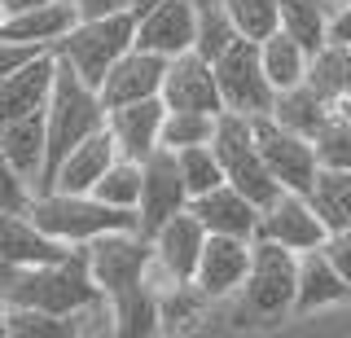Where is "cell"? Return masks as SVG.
Returning <instances> with one entry per match:
<instances>
[{
    "mask_svg": "<svg viewBox=\"0 0 351 338\" xmlns=\"http://www.w3.org/2000/svg\"><path fill=\"white\" fill-rule=\"evenodd\" d=\"M75 23H80V9H75V0H49V5H36V9H22V14H9V18H5V36L53 53L66 36H71Z\"/></svg>",
    "mask_w": 351,
    "mask_h": 338,
    "instance_id": "cell-24",
    "label": "cell"
},
{
    "mask_svg": "<svg viewBox=\"0 0 351 338\" xmlns=\"http://www.w3.org/2000/svg\"><path fill=\"white\" fill-rule=\"evenodd\" d=\"M246 40H263L281 27V0H219Z\"/></svg>",
    "mask_w": 351,
    "mask_h": 338,
    "instance_id": "cell-35",
    "label": "cell"
},
{
    "mask_svg": "<svg viewBox=\"0 0 351 338\" xmlns=\"http://www.w3.org/2000/svg\"><path fill=\"white\" fill-rule=\"evenodd\" d=\"M176 158H180V176H184V184H189V198L215 189V184H224V167H219V154H215L211 141H206V145L176 149Z\"/></svg>",
    "mask_w": 351,
    "mask_h": 338,
    "instance_id": "cell-32",
    "label": "cell"
},
{
    "mask_svg": "<svg viewBox=\"0 0 351 338\" xmlns=\"http://www.w3.org/2000/svg\"><path fill=\"white\" fill-rule=\"evenodd\" d=\"M255 123V141H259V154L268 162V171L277 176L281 189H294V193H307L321 176V154H316L312 136L285 128L277 114H259L250 119Z\"/></svg>",
    "mask_w": 351,
    "mask_h": 338,
    "instance_id": "cell-9",
    "label": "cell"
},
{
    "mask_svg": "<svg viewBox=\"0 0 351 338\" xmlns=\"http://www.w3.org/2000/svg\"><path fill=\"white\" fill-rule=\"evenodd\" d=\"M128 49H136V14H132V9L128 14H110V18H80V23L71 27V36L53 53H58L80 80H88L97 88V84L106 80V71L114 67Z\"/></svg>",
    "mask_w": 351,
    "mask_h": 338,
    "instance_id": "cell-5",
    "label": "cell"
},
{
    "mask_svg": "<svg viewBox=\"0 0 351 338\" xmlns=\"http://www.w3.org/2000/svg\"><path fill=\"white\" fill-rule=\"evenodd\" d=\"M233 40H241V31H237L233 18H228V9L219 5V0H206L202 14H197V40H193V49L202 53L206 62H215L219 53L233 45Z\"/></svg>",
    "mask_w": 351,
    "mask_h": 338,
    "instance_id": "cell-31",
    "label": "cell"
},
{
    "mask_svg": "<svg viewBox=\"0 0 351 338\" xmlns=\"http://www.w3.org/2000/svg\"><path fill=\"white\" fill-rule=\"evenodd\" d=\"M184 206H189V184L180 176V158H176V149L158 145L149 158H141V228L154 233Z\"/></svg>",
    "mask_w": 351,
    "mask_h": 338,
    "instance_id": "cell-10",
    "label": "cell"
},
{
    "mask_svg": "<svg viewBox=\"0 0 351 338\" xmlns=\"http://www.w3.org/2000/svg\"><path fill=\"white\" fill-rule=\"evenodd\" d=\"M14 272H18V268H9L5 259H0V294H5V286H9V281H14Z\"/></svg>",
    "mask_w": 351,
    "mask_h": 338,
    "instance_id": "cell-44",
    "label": "cell"
},
{
    "mask_svg": "<svg viewBox=\"0 0 351 338\" xmlns=\"http://www.w3.org/2000/svg\"><path fill=\"white\" fill-rule=\"evenodd\" d=\"M40 53H49V49H36V45H22V40L0 36V84H5L9 75H18L27 62H36Z\"/></svg>",
    "mask_w": 351,
    "mask_h": 338,
    "instance_id": "cell-38",
    "label": "cell"
},
{
    "mask_svg": "<svg viewBox=\"0 0 351 338\" xmlns=\"http://www.w3.org/2000/svg\"><path fill=\"white\" fill-rule=\"evenodd\" d=\"M88 272L106 294L132 290L145 281V268L154 259V242L145 228H114V233H101L84 246Z\"/></svg>",
    "mask_w": 351,
    "mask_h": 338,
    "instance_id": "cell-8",
    "label": "cell"
},
{
    "mask_svg": "<svg viewBox=\"0 0 351 338\" xmlns=\"http://www.w3.org/2000/svg\"><path fill=\"white\" fill-rule=\"evenodd\" d=\"M27 215L62 246H88L93 237L114 228H141V211L110 206L97 193H66V189H36Z\"/></svg>",
    "mask_w": 351,
    "mask_h": 338,
    "instance_id": "cell-2",
    "label": "cell"
},
{
    "mask_svg": "<svg viewBox=\"0 0 351 338\" xmlns=\"http://www.w3.org/2000/svg\"><path fill=\"white\" fill-rule=\"evenodd\" d=\"M250 259H255V237H228V233H211L202 246V259H197L193 286H202L211 299H233L241 290L250 272Z\"/></svg>",
    "mask_w": 351,
    "mask_h": 338,
    "instance_id": "cell-13",
    "label": "cell"
},
{
    "mask_svg": "<svg viewBox=\"0 0 351 338\" xmlns=\"http://www.w3.org/2000/svg\"><path fill=\"white\" fill-rule=\"evenodd\" d=\"M162 80H167V58L149 49H128L114 67L106 71V80L97 84L106 110L110 106H128V101H145V97H162Z\"/></svg>",
    "mask_w": 351,
    "mask_h": 338,
    "instance_id": "cell-15",
    "label": "cell"
},
{
    "mask_svg": "<svg viewBox=\"0 0 351 338\" xmlns=\"http://www.w3.org/2000/svg\"><path fill=\"white\" fill-rule=\"evenodd\" d=\"M53 84H58V53H40L18 75H9L0 84V123L22 114H40L53 97Z\"/></svg>",
    "mask_w": 351,
    "mask_h": 338,
    "instance_id": "cell-22",
    "label": "cell"
},
{
    "mask_svg": "<svg viewBox=\"0 0 351 338\" xmlns=\"http://www.w3.org/2000/svg\"><path fill=\"white\" fill-rule=\"evenodd\" d=\"M0 145L14 158V167L27 176L36 189H44V176H49V123L40 114H22V119H5L0 123Z\"/></svg>",
    "mask_w": 351,
    "mask_h": 338,
    "instance_id": "cell-23",
    "label": "cell"
},
{
    "mask_svg": "<svg viewBox=\"0 0 351 338\" xmlns=\"http://www.w3.org/2000/svg\"><path fill=\"white\" fill-rule=\"evenodd\" d=\"M272 114H277L285 128H294V132L316 141V132L325 128V97L316 93L312 84H299V88H290V93H277Z\"/></svg>",
    "mask_w": 351,
    "mask_h": 338,
    "instance_id": "cell-28",
    "label": "cell"
},
{
    "mask_svg": "<svg viewBox=\"0 0 351 338\" xmlns=\"http://www.w3.org/2000/svg\"><path fill=\"white\" fill-rule=\"evenodd\" d=\"M31 198H36V184L14 167V158H9L5 145H0V206H9V211H27Z\"/></svg>",
    "mask_w": 351,
    "mask_h": 338,
    "instance_id": "cell-37",
    "label": "cell"
},
{
    "mask_svg": "<svg viewBox=\"0 0 351 338\" xmlns=\"http://www.w3.org/2000/svg\"><path fill=\"white\" fill-rule=\"evenodd\" d=\"M219 114H202V110H171L162 119V145L167 149H184V145H206L215 136Z\"/></svg>",
    "mask_w": 351,
    "mask_h": 338,
    "instance_id": "cell-33",
    "label": "cell"
},
{
    "mask_svg": "<svg viewBox=\"0 0 351 338\" xmlns=\"http://www.w3.org/2000/svg\"><path fill=\"white\" fill-rule=\"evenodd\" d=\"M5 18H9V9H5V5H0V36H5Z\"/></svg>",
    "mask_w": 351,
    "mask_h": 338,
    "instance_id": "cell-45",
    "label": "cell"
},
{
    "mask_svg": "<svg viewBox=\"0 0 351 338\" xmlns=\"http://www.w3.org/2000/svg\"><path fill=\"white\" fill-rule=\"evenodd\" d=\"M215 154H219V167H224V180L237 184L246 198H255L259 206H268L272 198L281 193L277 176L268 171V162L259 154V141H255V123L246 114H233L224 110L215 123V136H211Z\"/></svg>",
    "mask_w": 351,
    "mask_h": 338,
    "instance_id": "cell-6",
    "label": "cell"
},
{
    "mask_svg": "<svg viewBox=\"0 0 351 338\" xmlns=\"http://www.w3.org/2000/svg\"><path fill=\"white\" fill-rule=\"evenodd\" d=\"M71 250L75 246H62L58 237H49L27 211H9V206H0V259H5L9 268L49 264V259H62V255H71Z\"/></svg>",
    "mask_w": 351,
    "mask_h": 338,
    "instance_id": "cell-19",
    "label": "cell"
},
{
    "mask_svg": "<svg viewBox=\"0 0 351 338\" xmlns=\"http://www.w3.org/2000/svg\"><path fill=\"white\" fill-rule=\"evenodd\" d=\"M119 158V145L114 136L106 132H93L88 141H80V145L66 154L58 167L49 171V180H44V189H66V193H93L97 180L106 176V167Z\"/></svg>",
    "mask_w": 351,
    "mask_h": 338,
    "instance_id": "cell-20",
    "label": "cell"
},
{
    "mask_svg": "<svg viewBox=\"0 0 351 338\" xmlns=\"http://www.w3.org/2000/svg\"><path fill=\"white\" fill-rule=\"evenodd\" d=\"M351 303V281L325 259V250H303L299 255V294H294V316H312L325 308Z\"/></svg>",
    "mask_w": 351,
    "mask_h": 338,
    "instance_id": "cell-21",
    "label": "cell"
},
{
    "mask_svg": "<svg viewBox=\"0 0 351 338\" xmlns=\"http://www.w3.org/2000/svg\"><path fill=\"white\" fill-rule=\"evenodd\" d=\"M9 338H75V330H71V316L9 303Z\"/></svg>",
    "mask_w": 351,
    "mask_h": 338,
    "instance_id": "cell-34",
    "label": "cell"
},
{
    "mask_svg": "<svg viewBox=\"0 0 351 338\" xmlns=\"http://www.w3.org/2000/svg\"><path fill=\"white\" fill-rule=\"evenodd\" d=\"M97 198L110 202V206H123V211H136L141 206V158H128L119 154L114 162L106 167V176L97 180Z\"/></svg>",
    "mask_w": 351,
    "mask_h": 338,
    "instance_id": "cell-30",
    "label": "cell"
},
{
    "mask_svg": "<svg viewBox=\"0 0 351 338\" xmlns=\"http://www.w3.org/2000/svg\"><path fill=\"white\" fill-rule=\"evenodd\" d=\"M0 338H9V299L0 294Z\"/></svg>",
    "mask_w": 351,
    "mask_h": 338,
    "instance_id": "cell-43",
    "label": "cell"
},
{
    "mask_svg": "<svg viewBox=\"0 0 351 338\" xmlns=\"http://www.w3.org/2000/svg\"><path fill=\"white\" fill-rule=\"evenodd\" d=\"M259 237H268V242H281L290 250H316L325 246L329 237V224L321 220V211L312 206L307 193H294V189H281L277 198L263 206L259 215Z\"/></svg>",
    "mask_w": 351,
    "mask_h": 338,
    "instance_id": "cell-12",
    "label": "cell"
},
{
    "mask_svg": "<svg viewBox=\"0 0 351 338\" xmlns=\"http://www.w3.org/2000/svg\"><path fill=\"white\" fill-rule=\"evenodd\" d=\"M206 237H211V233H206V224L197 220L189 206H184L180 215H171L167 224H158V228L149 233V242H154V259H158V264L167 268L176 281H193Z\"/></svg>",
    "mask_w": 351,
    "mask_h": 338,
    "instance_id": "cell-18",
    "label": "cell"
},
{
    "mask_svg": "<svg viewBox=\"0 0 351 338\" xmlns=\"http://www.w3.org/2000/svg\"><path fill=\"white\" fill-rule=\"evenodd\" d=\"M162 101L171 110H202V114H224V97H219L215 62H206L197 49L180 53L167 62V80H162Z\"/></svg>",
    "mask_w": 351,
    "mask_h": 338,
    "instance_id": "cell-14",
    "label": "cell"
},
{
    "mask_svg": "<svg viewBox=\"0 0 351 338\" xmlns=\"http://www.w3.org/2000/svg\"><path fill=\"white\" fill-rule=\"evenodd\" d=\"M71 330L75 338H97V334H114V303H110V294H93V299L84 303V308L71 312Z\"/></svg>",
    "mask_w": 351,
    "mask_h": 338,
    "instance_id": "cell-36",
    "label": "cell"
},
{
    "mask_svg": "<svg viewBox=\"0 0 351 338\" xmlns=\"http://www.w3.org/2000/svg\"><path fill=\"white\" fill-rule=\"evenodd\" d=\"M9 14H22V9H36V5H49V0H0Z\"/></svg>",
    "mask_w": 351,
    "mask_h": 338,
    "instance_id": "cell-42",
    "label": "cell"
},
{
    "mask_svg": "<svg viewBox=\"0 0 351 338\" xmlns=\"http://www.w3.org/2000/svg\"><path fill=\"white\" fill-rule=\"evenodd\" d=\"M189 211L206 224V233H228V237H259V215L263 206L237 189V184H215V189L189 198Z\"/></svg>",
    "mask_w": 351,
    "mask_h": 338,
    "instance_id": "cell-17",
    "label": "cell"
},
{
    "mask_svg": "<svg viewBox=\"0 0 351 338\" xmlns=\"http://www.w3.org/2000/svg\"><path fill=\"white\" fill-rule=\"evenodd\" d=\"M281 27L294 40H303L307 49H325L329 45V9L325 0H281Z\"/></svg>",
    "mask_w": 351,
    "mask_h": 338,
    "instance_id": "cell-29",
    "label": "cell"
},
{
    "mask_svg": "<svg viewBox=\"0 0 351 338\" xmlns=\"http://www.w3.org/2000/svg\"><path fill=\"white\" fill-rule=\"evenodd\" d=\"M80 18H110V14H128L132 0H75Z\"/></svg>",
    "mask_w": 351,
    "mask_h": 338,
    "instance_id": "cell-40",
    "label": "cell"
},
{
    "mask_svg": "<svg viewBox=\"0 0 351 338\" xmlns=\"http://www.w3.org/2000/svg\"><path fill=\"white\" fill-rule=\"evenodd\" d=\"M44 123H49V171L58 167L80 141H88L93 132L106 128L101 93H97L88 80H80L62 58H58V84H53V97H49V106H44Z\"/></svg>",
    "mask_w": 351,
    "mask_h": 338,
    "instance_id": "cell-4",
    "label": "cell"
},
{
    "mask_svg": "<svg viewBox=\"0 0 351 338\" xmlns=\"http://www.w3.org/2000/svg\"><path fill=\"white\" fill-rule=\"evenodd\" d=\"M215 80H219V97H224V110L259 119L272 114L277 106V88H272L268 71L259 62V40H233L224 53L215 58Z\"/></svg>",
    "mask_w": 351,
    "mask_h": 338,
    "instance_id": "cell-7",
    "label": "cell"
},
{
    "mask_svg": "<svg viewBox=\"0 0 351 338\" xmlns=\"http://www.w3.org/2000/svg\"><path fill=\"white\" fill-rule=\"evenodd\" d=\"M329 40H334V45H351V5L329 18Z\"/></svg>",
    "mask_w": 351,
    "mask_h": 338,
    "instance_id": "cell-41",
    "label": "cell"
},
{
    "mask_svg": "<svg viewBox=\"0 0 351 338\" xmlns=\"http://www.w3.org/2000/svg\"><path fill=\"white\" fill-rule=\"evenodd\" d=\"M321 250H325L329 264H334V268L351 281V224H347V228H329V237H325Z\"/></svg>",
    "mask_w": 351,
    "mask_h": 338,
    "instance_id": "cell-39",
    "label": "cell"
},
{
    "mask_svg": "<svg viewBox=\"0 0 351 338\" xmlns=\"http://www.w3.org/2000/svg\"><path fill=\"white\" fill-rule=\"evenodd\" d=\"M312 206L321 211V220L329 228H347L351 224V171L347 167H321L316 184L307 189Z\"/></svg>",
    "mask_w": 351,
    "mask_h": 338,
    "instance_id": "cell-27",
    "label": "cell"
},
{
    "mask_svg": "<svg viewBox=\"0 0 351 338\" xmlns=\"http://www.w3.org/2000/svg\"><path fill=\"white\" fill-rule=\"evenodd\" d=\"M197 0H149L136 14V49H149L158 58H180L197 40Z\"/></svg>",
    "mask_w": 351,
    "mask_h": 338,
    "instance_id": "cell-11",
    "label": "cell"
},
{
    "mask_svg": "<svg viewBox=\"0 0 351 338\" xmlns=\"http://www.w3.org/2000/svg\"><path fill=\"white\" fill-rule=\"evenodd\" d=\"M162 119H167V101L162 97H145V101L110 106L106 110V132L114 136L119 154L128 158H149L162 145Z\"/></svg>",
    "mask_w": 351,
    "mask_h": 338,
    "instance_id": "cell-16",
    "label": "cell"
},
{
    "mask_svg": "<svg viewBox=\"0 0 351 338\" xmlns=\"http://www.w3.org/2000/svg\"><path fill=\"white\" fill-rule=\"evenodd\" d=\"M93 294H101V286H97L93 272H88L84 246H75L71 255H62V259H49V264L18 268L14 281L5 286L9 303H27V308H44V312H58V316H71L75 308H84Z\"/></svg>",
    "mask_w": 351,
    "mask_h": 338,
    "instance_id": "cell-3",
    "label": "cell"
},
{
    "mask_svg": "<svg viewBox=\"0 0 351 338\" xmlns=\"http://www.w3.org/2000/svg\"><path fill=\"white\" fill-rule=\"evenodd\" d=\"M299 294V250L255 237V259L233 299H219L215 321L224 330H272L294 316Z\"/></svg>",
    "mask_w": 351,
    "mask_h": 338,
    "instance_id": "cell-1",
    "label": "cell"
},
{
    "mask_svg": "<svg viewBox=\"0 0 351 338\" xmlns=\"http://www.w3.org/2000/svg\"><path fill=\"white\" fill-rule=\"evenodd\" d=\"M114 303V334L123 338H149V334H162V303H158V290H149L145 281L132 290H119L110 294Z\"/></svg>",
    "mask_w": 351,
    "mask_h": 338,
    "instance_id": "cell-26",
    "label": "cell"
},
{
    "mask_svg": "<svg viewBox=\"0 0 351 338\" xmlns=\"http://www.w3.org/2000/svg\"><path fill=\"white\" fill-rule=\"evenodd\" d=\"M259 62H263V71H268L272 88H277V93H290V88H299V84H307V71H312V49H307L303 40H294L285 27H277L272 36L259 40Z\"/></svg>",
    "mask_w": 351,
    "mask_h": 338,
    "instance_id": "cell-25",
    "label": "cell"
}]
</instances>
